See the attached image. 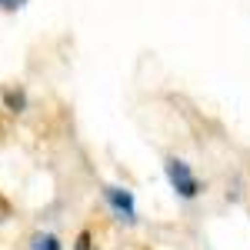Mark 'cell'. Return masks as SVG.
<instances>
[{"instance_id":"obj_1","label":"cell","mask_w":250,"mask_h":250,"mask_svg":"<svg viewBox=\"0 0 250 250\" xmlns=\"http://www.w3.org/2000/svg\"><path fill=\"white\" fill-rule=\"evenodd\" d=\"M164 170H167V180H170V187L184 200H193L197 193H200V180L193 177L190 164L187 160H180V157H167V164H164Z\"/></svg>"},{"instance_id":"obj_2","label":"cell","mask_w":250,"mask_h":250,"mask_svg":"<svg viewBox=\"0 0 250 250\" xmlns=\"http://www.w3.org/2000/svg\"><path fill=\"white\" fill-rule=\"evenodd\" d=\"M104 197H107L110 210L117 213V220H127V224H134V220H137L134 193L127 190V187H114V184H107V187H104Z\"/></svg>"},{"instance_id":"obj_3","label":"cell","mask_w":250,"mask_h":250,"mask_svg":"<svg viewBox=\"0 0 250 250\" xmlns=\"http://www.w3.org/2000/svg\"><path fill=\"white\" fill-rule=\"evenodd\" d=\"M3 100H7V110H14V114H20L23 107H27V94L23 90H3Z\"/></svg>"},{"instance_id":"obj_4","label":"cell","mask_w":250,"mask_h":250,"mask_svg":"<svg viewBox=\"0 0 250 250\" xmlns=\"http://www.w3.org/2000/svg\"><path fill=\"white\" fill-rule=\"evenodd\" d=\"M30 247L34 250H60V240L54 237V233H34Z\"/></svg>"},{"instance_id":"obj_5","label":"cell","mask_w":250,"mask_h":250,"mask_svg":"<svg viewBox=\"0 0 250 250\" xmlns=\"http://www.w3.org/2000/svg\"><path fill=\"white\" fill-rule=\"evenodd\" d=\"M74 250H97L94 233H90V230H80V233H77V240H74Z\"/></svg>"},{"instance_id":"obj_6","label":"cell","mask_w":250,"mask_h":250,"mask_svg":"<svg viewBox=\"0 0 250 250\" xmlns=\"http://www.w3.org/2000/svg\"><path fill=\"white\" fill-rule=\"evenodd\" d=\"M7 217H10V204H7V197L0 193V224H3Z\"/></svg>"},{"instance_id":"obj_7","label":"cell","mask_w":250,"mask_h":250,"mask_svg":"<svg viewBox=\"0 0 250 250\" xmlns=\"http://www.w3.org/2000/svg\"><path fill=\"white\" fill-rule=\"evenodd\" d=\"M0 3H3V7H20L23 0H0Z\"/></svg>"}]
</instances>
